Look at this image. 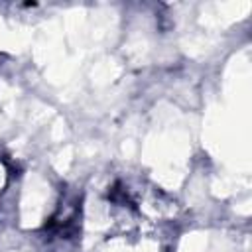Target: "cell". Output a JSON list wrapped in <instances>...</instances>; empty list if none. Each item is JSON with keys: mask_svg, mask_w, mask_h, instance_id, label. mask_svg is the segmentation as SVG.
Wrapping results in <instances>:
<instances>
[{"mask_svg": "<svg viewBox=\"0 0 252 252\" xmlns=\"http://www.w3.org/2000/svg\"><path fill=\"white\" fill-rule=\"evenodd\" d=\"M2 185H4V181H2V179H0V193H2Z\"/></svg>", "mask_w": 252, "mask_h": 252, "instance_id": "obj_1", "label": "cell"}]
</instances>
